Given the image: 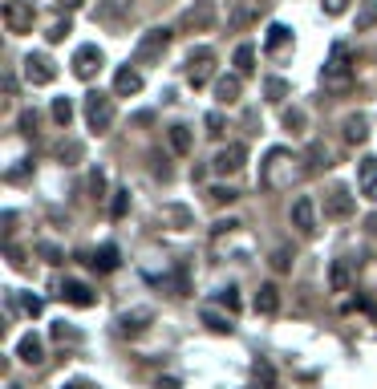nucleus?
Masks as SVG:
<instances>
[{"label":"nucleus","instance_id":"nucleus-1","mask_svg":"<svg viewBox=\"0 0 377 389\" xmlns=\"http://www.w3.org/2000/svg\"><path fill=\"white\" fill-rule=\"evenodd\" d=\"M296 163H301V158H296L292 151H284V146H272V151H268V158L260 163V187H264V191H284V187H292V178L301 175V171H296Z\"/></svg>","mask_w":377,"mask_h":389},{"label":"nucleus","instance_id":"nucleus-2","mask_svg":"<svg viewBox=\"0 0 377 389\" xmlns=\"http://www.w3.org/2000/svg\"><path fill=\"white\" fill-rule=\"evenodd\" d=\"M171 37H175V33H171V29H146V33H142V41H139V49H134V65H151V61H159V57H163L166 49H171Z\"/></svg>","mask_w":377,"mask_h":389},{"label":"nucleus","instance_id":"nucleus-3","mask_svg":"<svg viewBox=\"0 0 377 389\" xmlns=\"http://www.w3.org/2000/svg\"><path fill=\"white\" fill-rule=\"evenodd\" d=\"M86 122H89V130L94 134H106L114 126V98L110 94H86Z\"/></svg>","mask_w":377,"mask_h":389},{"label":"nucleus","instance_id":"nucleus-4","mask_svg":"<svg viewBox=\"0 0 377 389\" xmlns=\"http://www.w3.org/2000/svg\"><path fill=\"white\" fill-rule=\"evenodd\" d=\"M33 21H37V4L33 0H4V29L9 33H33Z\"/></svg>","mask_w":377,"mask_h":389},{"label":"nucleus","instance_id":"nucleus-5","mask_svg":"<svg viewBox=\"0 0 377 389\" xmlns=\"http://www.w3.org/2000/svg\"><path fill=\"white\" fill-rule=\"evenodd\" d=\"M211 25H215V0H195L179 16V29L183 33H207Z\"/></svg>","mask_w":377,"mask_h":389},{"label":"nucleus","instance_id":"nucleus-6","mask_svg":"<svg viewBox=\"0 0 377 389\" xmlns=\"http://www.w3.org/2000/svg\"><path fill=\"white\" fill-rule=\"evenodd\" d=\"M211 74H215V53L211 49H191V57H187V81L191 86L195 89L207 86Z\"/></svg>","mask_w":377,"mask_h":389},{"label":"nucleus","instance_id":"nucleus-7","mask_svg":"<svg viewBox=\"0 0 377 389\" xmlns=\"http://www.w3.org/2000/svg\"><path fill=\"white\" fill-rule=\"evenodd\" d=\"M353 211H357V195H353L349 187H333L325 195V215L328 219H349Z\"/></svg>","mask_w":377,"mask_h":389},{"label":"nucleus","instance_id":"nucleus-8","mask_svg":"<svg viewBox=\"0 0 377 389\" xmlns=\"http://www.w3.org/2000/svg\"><path fill=\"white\" fill-rule=\"evenodd\" d=\"M25 77H29V86H49L53 77H57V65L45 57V53H29L25 61Z\"/></svg>","mask_w":377,"mask_h":389},{"label":"nucleus","instance_id":"nucleus-9","mask_svg":"<svg viewBox=\"0 0 377 389\" xmlns=\"http://www.w3.org/2000/svg\"><path fill=\"white\" fill-rule=\"evenodd\" d=\"M243 163H248V151H243L239 142H231V146H223V151L215 154L211 171H215V175H239V171H243Z\"/></svg>","mask_w":377,"mask_h":389},{"label":"nucleus","instance_id":"nucleus-10","mask_svg":"<svg viewBox=\"0 0 377 389\" xmlns=\"http://www.w3.org/2000/svg\"><path fill=\"white\" fill-rule=\"evenodd\" d=\"M101 65H106V57H101L98 45H81V49L74 53V74L81 77V81H89V77L101 69Z\"/></svg>","mask_w":377,"mask_h":389},{"label":"nucleus","instance_id":"nucleus-11","mask_svg":"<svg viewBox=\"0 0 377 389\" xmlns=\"http://www.w3.org/2000/svg\"><path fill=\"white\" fill-rule=\"evenodd\" d=\"M292 227L301 236H316V203L308 195H301V199L292 203Z\"/></svg>","mask_w":377,"mask_h":389},{"label":"nucleus","instance_id":"nucleus-12","mask_svg":"<svg viewBox=\"0 0 377 389\" xmlns=\"http://www.w3.org/2000/svg\"><path fill=\"white\" fill-rule=\"evenodd\" d=\"M325 81L328 86H345L349 81V49L345 45H333V57L325 61Z\"/></svg>","mask_w":377,"mask_h":389},{"label":"nucleus","instance_id":"nucleus-13","mask_svg":"<svg viewBox=\"0 0 377 389\" xmlns=\"http://www.w3.org/2000/svg\"><path fill=\"white\" fill-rule=\"evenodd\" d=\"M57 292H61V300H65V304H74V308H94V304H98L94 288H89V284H81V280H65Z\"/></svg>","mask_w":377,"mask_h":389},{"label":"nucleus","instance_id":"nucleus-14","mask_svg":"<svg viewBox=\"0 0 377 389\" xmlns=\"http://www.w3.org/2000/svg\"><path fill=\"white\" fill-rule=\"evenodd\" d=\"M239 94H243V74H227L215 81V98L223 101V106H236Z\"/></svg>","mask_w":377,"mask_h":389},{"label":"nucleus","instance_id":"nucleus-15","mask_svg":"<svg viewBox=\"0 0 377 389\" xmlns=\"http://www.w3.org/2000/svg\"><path fill=\"white\" fill-rule=\"evenodd\" d=\"M357 183H361L365 199L377 203V158H361V166H357Z\"/></svg>","mask_w":377,"mask_h":389},{"label":"nucleus","instance_id":"nucleus-16","mask_svg":"<svg viewBox=\"0 0 377 389\" xmlns=\"http://www.w3.org/2000/svg\"><path fill=\"white\" fill-rule=\"evenodd\" d=\"M16 357H21L25 365H41V361H45V345H41L37 333H25V337H21V345H16Z\"/></svg>","mask_w":377,"mask_h":389},{"label":"nucleus","instance_id":"nucleus-17","mask_svg":"<svg viewBox=\"0 0 377 389\" xmlns=\"http://www.w3.org/2000/svg\"><path fill=\"white\" fill-rule=\"evenodd\" d=\"M139 89H142V74H139V69H130V65H126V69L114 74V94H118V98H130V94H139Z\"/></svg>","mask_w":377,"mask_h":389},{"label":"nucleus","instance_id":"nucleus-18","mask_svg":"<svg viewBox=\"0 0 377 389\" xmlns=\"http://www.w3.org/2000/svg\"><path fill=\"white\" fill-rule=\"evenodd\" d=\"M341 134H345V142H365L369 138V122H365L361 113H349V118L341 122Z\"/></svg>","mask_w":377,"mask_h":389},{"label":"nucleus","instance_id":"nucleus-19","mask_svg":"<svg viewBox=\"0 0 377 389\" xmlns=\"http://www.w3.org/2000/svg\"><path fill=\"white\" fill-rule=\"evenodd\" d=\"M280 308V288L276 284H260V292H256V313L272 316Z\"/></svg>","mask_w":377,"mask_h":389},{"label":"nucleus","instance_id":"nucleus-20","mask_svg":"<svg viewBox=\"0 0 377 389\" xmlns=\"http://www.w3.org/2000/svg\"><path fill=\"white\" fill-rule=\"evenodd\" d=\"M166 142H171V151H175L179 158H187L191 146H195V142H191V130H187V126H171V130H166Z\"/></svg>","mask_w":377,"mask_h":389},{"label":"nucleus","instance_id":"nucleus-21","mask_svg":"<svg viewBox=\"0 0 377 389\" xmlns=\"http://www.w3.org/2000/svg\"><path fill=\"white\" fill-rule=\"evenodd\" d=\"M353 276H349V264L345 260H333V268H328V288L333 292H349Z\"/></svg>","mask_w":377,"mask_h":389},{"label":"nucleus","instance_id":"nucleus-22","mask_svg":"<svg viewBox=\"0 0 377 389\" xmlns=\"http://www.w3.org/2000/svg\"><path fill=\"white\" fill-rule=\"evenodd\" d=\"M89 264L98 268V272H114V268H118V248H114V243H101Z\"/></svg>","mask_w":377,"mask_h":389},{"label":"nucleus","instance_id":"nucleus-23","mask_svg":"<svg viewBox=\"0 0 377 389\" xmlns=\"http://www.w3.org/2000/svg\"><path fill=\"white\" fill-rule=\"evenodd\" d=\"M122 13H130V0H98V21H118Z\"/></svg>","mask_w":377,"mask_h":389},{"label":"nucleus","instance_id":"nucleus-24","mask_svg":"<svg viewBox=\"0 0 377 389\" xmlns=\"http://www.w3.org/2000/svg\"><path fill=\"white\" fill-rule=\"evenodd\" d=\"M288 25H272L268 29V41H264V53H276V49H284V45H288Z\"/></svg>","mask_w":377,"mask_h":389},{"label":"nucleus","instance_id":"nucleus-25","mask_svg":"<svg viewBox=\"0 0 377 389\" xmlns=\"http://www.w3.org/2000/svg\"><path fill=\"white\" fill-rule=\"evenodd\" d=\"M203 325L211 328V333H231V328H236L231 325V316H219L215 308H203Z\"/></svg>","mask_w":377,"mask_h":389},{"label":"nucleus","instance_id":"nucleus-26","mask_svg":"<svg viewBox=\"0 0 377 389\" xmlns=\"http://www.w3.org/2000/svg\"><path fill=\"white\" fill-rule=\"evenodd\" d=\"M377 25V0H365L361 13H357V33H369Z\"/></svg>","mask_w":377,"mask_h":389},{"label":"nucleus","instance_id":"nucleus-27","mask_svg":"<svg viewBox=\"0 0 377 389\" xmlns=\"http://www.w3.org/2000/svg\"><path fill=\"white\" fill-rule=\"evenodd\" d=\"M146 320H151V313H126L122 316V333H126V337H130V333L139 337L142 328H146Z\"/></svg>","mask_w":377,"mask_h":389},{"label":"nucleus","instance_id":"nucleus-28","mask_svg":"<svg viewBox=\"0 0 377 389\" xmlns=\"http://www.w3.org/2000/svg\"><path fill=\"white\" fill-rule=\"evenodd\" d=\"M53 122H57V126H69V122H74V101H69V98H57V101H53Z\"/></svg>","mask_w":377,"mask_h":389},{"label":"nucleus","instance_id":"nucleus-29","mask_svg":"<svg viewBox=\"0 0 377 389\" xmlns=\"http://www.w3.org/2000/svg\"><path fill=\"white\" fill-rule=\"evenodd\" d=\"M256 389H276V373L268 361H256Z\"/></svg>","mask_w":377,"mask_h":389},{"label":"nucleus","instance_id":"nucleus-30","mask_svg":"<svg viewBox=\"0 0 377 389\" xmlns=\"http://www.w3.org/2000/svg\"><path fill=\"white\" fill-rule=\"evenodd\" d=\"M236 69L239 74H251V69H256V49H251V45H239L236 49Z\"/></svg>","mask_w":377,"mask_h":389},{"label":"nucleus","instance_id":"nucleus-31","mask_svg":"<svg viewBox=\"0 0 377 389\" xmlns=\"http://www.w3.org/2000/svg\"><path fill=\"white\" fill-rule=\"evenodd\" d=\"M37 110H25L21 113V118H16V126H21V134H25V138H37Z\"/></svg>","mask_w":377,"mask_h":389},{"label":"nucleus","instance_id":"nucleus-32","mask_svg":"<svg viewBox=\"0 0 377 389\" xmlns=\"http://www.w3.org/2000/svg\"><path fill=\"white\" fill-rule=\"evenodd\" d=\"M163 219H171L179 231H183V227H191V211H187V207H163Z\"/></svg>","mask_w":377,"mask_h":389},{"label":"nucleus","instance_id":"nucleus-33","mask_svg":"<svg viewBox=\"0 0 377 389\" xmlns=\"http://www.w3.org/2000/svg\"><path fill=\"white\" fill-rule=\"evenodd\" d=\"M130 211V191H114V203H110V215L114 219H122Z\"/></svg>","mask_w":377,"mask_h":389},{"label":"nucleus","instance_id":"nucleus-34","mask_svg":"<svg viewBox=\"0 0 377 389\" xmlns=\"http://www.w3.org/2000/svg\"><path fill=\"white\" fill-rule=\"evenodd\" d=\"M264 94H268V101H284L288 98V81H280V77H272L264 86Z\"/></svg>","mask_w":377,"mask_h":389},{"label":"nucleus","instance_id":"nucleus-35","mask_svg":"<svg viewBox=\"0 0 377 389\" xmlns=\"http://www.w3.org/2000/svg\"><path fill=\"white\" fill-rule=\"evenodd\" d=\"M69 29H74V25H69V16H65V21H53V25H49V33H45V37H49V45L65 41V37H69Z\"/></svg>","mask_w":377,"mask_h":389},{"label":"nucleus","instance_id":"nucleus-36","mask_svg":"<svg viewBox=\"0 0 377 389\" xmlns=\"http://www.w3.org/2000/svg\"><path fill=\"white\" fill-rule=\"evenodd\" d=\"M203 126H207V134H211V138H223V130H227L223 113H207V118H203Z\"/></svg>","mask_w":377,"mask_h":389},{"label":"nucleus","instance_id":"nucleus-37","mask_svg":"<svg viewBox=\"0 0 377 389\" xmlns=\"http://www.w3.org/2000/svg\"><path fill=\"white\" fill-rule=\"evenodd\" d=\"M207 199H211V203H219V207H223V203H236L239 195H236V191H231V187H211V191H207Z\"/></svg>","mask_w":377,"mask_h":389},{"label":"nucleus","instance_id":"nucleus-38","mask_svg":"<svg viewBox=\"0 0 377 389\" xmlns=\"http://www.w3.org/2000/svg\"><path fill=\"white\" fill-rule=\"evenodd\" d=\"M272 268H276V272H288V268H292V251L288 248H276V251H272Z\"/></svg>","mask_w":377,"mask_h":389},{"label":"nucleus","instance_id":"nucleus-39","mask_svg":"<svg viewBox=\"0 0 377 389\" xmlns=\"http://www.w3.org/2000/svg\"><path fill=\"white\" fill-rule=\"evenodd\" d=\"M284 126L301 134V130H304V110H288V113H284Z\"/></svg>","mask_w":377,"mask_h":389},{"label":"nucleus","instance_id":"nucleus-40","mask_svg":"<svg viewBox=\"0 0 377 389\" xmlns=\"http://www.w3.org/2000/svg\"><path fill=\"white\" fill-rule=\"evenodd\" d=\"M345 4H349V0H321L325 16H341V13H345Z\"/></svg>","mask_w":377,"mask_h":389},{"label":"nucleus","instance_id":"nucleus-41","mask_svg":"<svg viewBox=\"0 0 377 389\" xmlns=\"http://www.w3.org/2000/svg\"><path fill=\"white\" fill-rule=\"evenodd\" d=\"M219 304H227L231 313H239V296H236V288H223V292H219Z\"/></svg>","mask_w":377,"mask_h":389},{"label":"nucleus","instance_id":"nucleus-42","mask_svg":"<svg viewBox=\"0 0 377 389\" xmlns=\"http://www.w3.org/2000/svg\"><path fill=\"white\" fill-rule=\"evenodd\" d=\"M89 191H94V195H101V191H106V175H101V171H94V175H89Z\"/></svg>","mask_w":377,"mask_h":389},{"label":"nucleus","instance_id":"nucleus-43","mask_svg":"<svg viewBox=\"0 0 377 389\" xmlns=\"http://www.w3.org/2000/svg\"><path fill=\"white\" fill-rule=\"evenodd\" d=\"M41 256H45L49 264H61V251L53 248V243H41Z\"/></svg>","mask_w":377,"mask_h":389},{"label":"nucleus","instance_id":"nucleus-44","mask_svg":"<svg viewBox=\"0 0 377 389\" xmlns=\"http://www.w3.org/2000/svg\"><path fill=\"white\" fill-rule=\"evenodd\" d=\"M41 308H45V304H41L37 296H25V313L29 316H41Z\"/></svg>","mask_w":377,"mask_h":389},{"label":"nucleus","instance_id":"nucleus-45","mask_svg":"<svg viewBox=\"0 0 377 389\" xmlns=\"http://www.w3.org/2000/svg\"><path fill=\"white\" fill-rule=\"evenodd\" d=\"M159 389H179V381L175 377H166V381H159Z\"/></svg>","mask_w":377,"mask_h":389},{"label":"nucleus","instance_id":"nucleus-46","mask_svg":"<svg viewBox=\"0 0 377 389\" xmlns=\"http://www.w3.org/2000/svg\"><path fill=\"white\" fill-rule=\"evenodd\" d=\"M61 389H89L86 381H69V385H61Z\"/></svg>","mask_w":377,"mask_h":389}]
</instances>
